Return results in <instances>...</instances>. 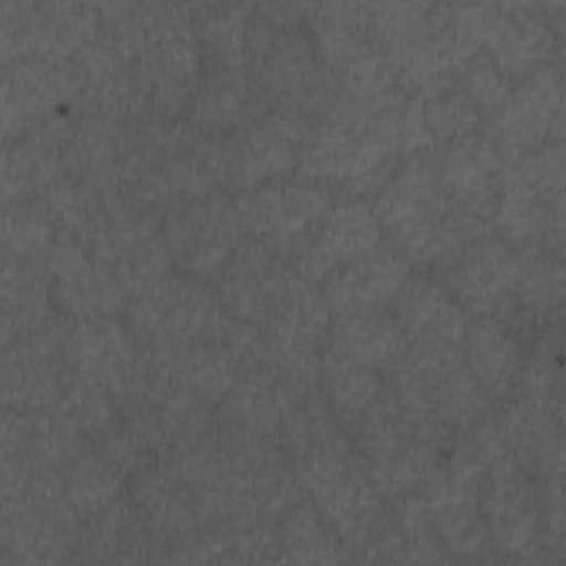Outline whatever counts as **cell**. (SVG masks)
I'll return each mask as SVG.
<instances>
[{
    "label": "cell",
    "instance_id": "obj_1",
    "mask_svg": "<svg viewBox=\"0 0 566 566\" xmlns=\"http://www.w3.org/2000/svg\"><path fill=\"white\" fill-rule=\"evenodd\" d=\"M376 195L371 210L380 230L407 261L442 265L467 243L451 219L438 168L427 157H413Z\"/></svg>",
    "mask_w": 566,
    "mask_h": 566
},
{
    "label": "cell",
    "instance_id": "obj_2",
    "mask_svg": "<svg viewBox=\"0 0 566 566\" xmlns=\"http://www.w3.org/2000/svg\"><path fill=\"white\" fill-rule=\"evenodd\" d=\"M232 318L219 292L175 274L137 294L128 307V327L142 345L221 343Z\"/></svg>",
    "mask_w": 566,
    "mask_h": 566
},
{
    "label": "cell",
    "instance_id": "obj_3",
    "mask_svg": "<svg viewBox=\"0 0 566 566\" xmlns=\"http://www.w3.org/2000/svg\"><path fill=\"white\" fill-rule=\"evenodd\" d=\"M234 206L243 232L290 263L332 212L334 197L332 188L298 177L268 181Z\"/></svg>",
    "mask_w": 566,
    "mask_h": 566
},
{
    "label": "cell",
    "instance_id": "obj_4",
    "mask_svg": "<svg viewBox=\"0 0 566 566\" xmlns=\"http://www.w3.org/2000/svg\"><path fill=\"white\" fill-rule=\"evenodd\" d=\"M64 354L75 374L104 385L119 405L135 407L146 400L144 347L128 325L115 318H73Z\"/></svg>",
    "mask_w": 566,
    "mask_h": 566
},
{
    "label": "cell",
    "instance_id": "obj_5",
    "mask_svg": "<svg viewBox=\"0 0 566 566\" xmlns=\"http://www.w3.org/2000/svg\"><path fill=\"white\" fill-rule=\"evenodd\" d=\"M520 252L491 237L464 243L442 263V287L467 310L482 318H511L515 314V283Z\"/></svg>",
    "mask_w": 566,
    "mask_h": 566
},
{
    "label": "cell",
    "instance_id": "obj_6",
    "mask_svg": "<svg viewBox=\"0 0 566 566\" xmlns=\"http://www.w3.org/2000/svg\"><path fill=\"white\" fill-rule=\"evenodd\" d=\"M51 276L55 307L69 318H115L126 307V287L111 265L82 243L60 234L38 259Z\"/></svg>",
    "mask_w": 566,
    "mask_h": 566
},
{
    "label": "cell",
    "instance_id": "obj_7",
    "mask_svg": "<svg viewBox=\"0 0 566 566\" xmlns=\"http://www.w3.org/2000/svg\"><path fill=\"white\" fill-rule=\"evenodd\" d=\"M237 206L219 195L192 201L166 217L164 241L190 276H214L243 241Z\"/></svg>",
    "mask_w": 566,
    "mask_h": 566
},
{
    "label": "cell",
    "instance_id": "obj_8",
    "mask_svg": "<svg viewBox=\"0 0 566 566\" xmlns=\"http://www.w3.org/2000/svg\"><path fill=\"white\" fill-rule=\"evenodd\" d=\"M80 93V73L71 60L22 57L4 64L2 126L7 142L53 117L57 106Z\"/></svg>",
    "mask_w": 566,
    "mask_h": 566
},
{
    "label": "cell",
    "instance_id": "obj_9",
    "mask_svg": "<svg viewBox=\"0 0 566 566\" xmlns=\"http://www.w3.org/2000/svg\"><path fill=\"white\" fill-rule=\"evenodd\" d=\"M562 124V77L553 66L537 69L528 80L511 91L506 102L493 113L486 142L500 164L511 161L546 144L551 128Z\"/></svg>",
    "mask_w": 566,
    "mask_h": 566
},
{
    "label": "cell",
    "instance_id": "obj_10",
    "mask_svg": "<svg viewBox=\"0 0 566 566\" xmlns=\"http://www.w3.org/2000/svg\"><path fill=\"white\" fill-rule=\"evenodd\" d=\"M380 245V223L365 201H345L332 208L314 237L290 261L303 279L318 283L338 268Z\"/></svg>",
    "mask_w": 566,
    "mask_h": 566
},
{
    "label": "cell",
    "instance_id": "obj_11",
    "mask_svg": "<svg viewBox=\"0 0 566 566\" xmlns=\"http://www.w3.org/2000/svg\"><path fill=\"white\" fill-rule=\"evenodd\" d=\"M480 495V515L491 546L506 553L535 548L539 531V509L535 489L515 460L495 464L484 478Z\"/></svg>",
    "mask_w": 566,
    "mask_h": 566
},
{
    "label": "cell",
    "instance_id": "obj_12",
    "mask_svg": "<svg viewBox=\"0 0 566 566\" xmlns=\"http://www.w3.org/2000/svg\"><path fill=\"white\" fill-rule=\"evenodd\" d=\"M389 305L407 343L462 349L471 318L440 283L409 276Z\"/></svg>",
    "mask_w": 566,
    "mask_h": 566
},
{
    "label": "cell",
    "instance_id": "obj_13",
    "mask_svg": "<svg viewBox=\"0 0 566 566\" xmlns=\"http://www.w3.org/2000/svg\"><path fill=\"white\" fill-rule=\"evenodd\" d=\"M130 506L159 544H177L201 531L197 493L168 462L139 469Z\"/></svg>",
    "mask_w": 566,
    "mask_h": 566
},
{
    "label": "cell",
    "instance_id": "obj_14",
    "mask_svg": "<svg viewBox=\"0 0 566 566\" xmlns=\"http://www.w3.org/2000/svg\"><path fill=\"white\" fill-rule=\"evenodd\" d=\"M409 279V261L391 245H378L369 254L338 268L325 279L323 296L334 316L385 310Z\"/></svg>",
    "mask_w": 566,
    "mask_h": 566
},
{
    "label": "cell",
    "instance_id": "obj_15",
    "mask_svg": "<svg viewBox=\"0 0 566 566\" xmlns=\"http://www.w3.org/2000/svg\"><path fill=\"white\" fill-rule=\"evenodd\" d=\"M268 102L245 71L214 69L199 84L188 124L206 137H228L268 115Z\"/></svg>",
    "mask_w": 566,
    "mask_h": 566
},
{
    "label": "cell",
    "instance_id": "obj_16",
    "mask_svg": "<svg viewBox=\"0 0 566 566\" xmlns=\"http://www.w3.org/2000/svg\"><path fill=\"white\" fill-rule=\"evenodd\" d=\"M478 122V106L460 88L416 97L402 111V148L413 157H427L458 139L473 137Z\"/></svg>",
    "mask_w": 566,
    "mask_h": 566
},
{
    "label": "cell",
    "instance_id": "obj_17",
    "mask_svg": "<svg viewBox=\"0 0 566 566\" xmlns=\"http://www.w3.org/2000/svg\"><path fill=\"white\" fill-rule=\"evenodd\" d=\"M329 354L369 369H389L407 349V336L385 310H363L334 316Z\"/></svg>",
    "mask_w": 566,
    "mask_h": 566
},
{
    "label": "cell",
    "instance_id": "obj_18",
    "mask_svg": "<svg viewBox=\"0 0 566 566\" xmlns=\"http://www.w3.org/2000/svg\"><path fill=\"white\" fill-rule=\"evenodd\" d=\"M296 402L301 400L268 369H250L221 400V424L279 440L283 420Z\"/></svg>",
    "mask_w": 566,
    "mask_h": 566
},
{
    "label": "cell",
    "instance_id": "obj_19",
    "mask_svg": "<svg viewBox=\"0 0 566 566\" xmlns=\"http://www.w3.org/2000/svg\"><path fill=\"white\" fill-rule=\"evenodd\" d=\"M321 385L327 407L349 436L394 394L376 369L354 365L329 352L321 360Z\"/></svg>",
    "mask_w": 566,
    "mask_h": 566
},
{
    "label": "cell",
    "instance_id": "obj_20",
    "mask_svg": "<svg viewBox=\"0 0 566 566\" xmlns=\"http://www.w3.org/2000/svg\"><path fill=\"white\" fill-rule=\"evenodd\" d=\"M462 360L491 396L509 391L524 367L517 338L502 321L493 318L471 321L462 343Z\"/></svg>",
    "mask_w": 566,
    "mask_h": 566
},
{
    "label": "cell",
    "instance_id": "obj_21",
    "mask_svg": "<svg viewBox=\"0 0 566 566\" xmlns=\"http://www.w3.org/2000/svg\"><path fill=\"white\" fill-rule=\"evenodd\" d=\"M310 20L318 60L336 77L349 64L376 51L367 29L365 4H323L316 7V15Z\"/></svg>",
    "mask_w": 566,
    "mask_h": 566
},
{
    "label": "cell",
    "instance_id": "obj_22",
    "mask_svg": "<svg viewBox=\"0 0 566 566\" xmlns=\"http://www.w3.org/2000/svg\"><path fill=\"white\" fill-rule=\"evenodd\" d=\"M281 555L287 562L318 564V562H347L349 548L316 509V504L298 500L281 517Z\"/></svg>",
    "mask_w": 566,
    "mask_h": 566
},
{
    "label": "cell",
    "instance_id": "obj_23",
    "mask_svg": "<svg viewBox=\"0 0 566 566\" xmlns=\"http://www.w3.org/2000/svg\"><path fill=\"white\" fill-rule=\"evenodd\" d=\"M124 473L93 449L80 451L62 471V491L71 509L88 520L111 509L122 493Z\"/></svg>",
    "mask_w": 566,
    "mask_h": 566
},
{
    "label": "cell",
    "instance_id": "obj_24",
    "mask_svg": "<svg viewBox=\"0 0 566 566\" xmlns=\"http://www.w3.org/2000/svg\"><path fill=\"white\" fill-rule=\"evenodd\" d=\"M57 237H60L57 226L42 199L33 197V199L4 201V219H2L4 254L33 261Z\"/></svg>",
    "mask_w": 566,
    "mask_h": 566
},
{
    "label": "cell",
    "instance_id": "obj_25",
    "mask_svg": "<svg viewBox=\"0 0 566 566\" xmlns=\"http://www.w3.org/2000/svg\"><path fill=\"white\" fill-rule=\"evenodd\" d=\"M564 294V268L562 261L544 248H531L520 252V272L515 283L517 310L526 316H544L559 305Z\"/></svg>",
    "mask_w": 566,
    "mask_h": 566
},
{
    "label": "cell",
    "instance_id": "obj_26",
    "mask_svg": "<svg viewBox=\"0 0 566 566\" xmlns=\"http://www.w3.org/2000/svg\"><path fill=\"white\" fill-rule=\"evenodd\" d=\"M117 405L119 402L104 385L71 369V378L57 409L84 438L95 440L119 424Z\"/></svg>",
    "mask_w": 566,
    "mask_h": 566
},
{
    "label": "cell",
    "instance_id": "obj_27",
    "mask_svg": "<svg viewBox=\"0 0 566 566\" xmlns=\"http://www.w3.org/2000/svg\"><path fill=\"white\" fill-rule=\"evenodd\" d=\"M170 263L172 256L164 237L150 234L122 252L111 263V268L126 287V292L137 296L166 279L170 274Z\"/></svg>",
    "mask_w": 566,
    "mask_h": 566
},
{
    "label": "cell",
    "instance_id": "obj_28",
    "mask_svg": "<svg viewBox=\"0 0 566 566\" xmlns=\"http://www.w3.org/2000/svg\"><path fill=\"white\" fill-rule=\"evenodd\" d=\"M460 91L478 106V111L495 113L511 95L509 77L495 66V62L475 51L458 73Z\"/></svg>",
    "mask_w": 566,
    "mask_h": 566
}]
</instances>
